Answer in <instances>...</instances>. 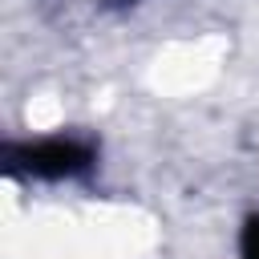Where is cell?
<instances>
[{
  "mask_svg": "<svg viewBox=\"0 0 259 259\" xmlns=\"http://www.w3.org/2000/svg\"><path fill=\"white\" fill-rule=\"evenodd\" d=\"M4 162L12 174L28 178H73L97 162V150L81 138H40V142H8Z\"/></svg>",
  "mask_w": 259,
  "mask_h": 259,
  "instance_id": "obj_1",
  "label": "cell"
},
{
  "mask_svg": "<svg viewBox=\"0 0 259 259\" xmlns=\"http://www.w3.org/2000/svg\"><path fill=\"white\" fill-rule=\"evenodd\" d=\"M239 259H259V214H251L243 223V235H239Z\"/></svg>",
  "mask_w": 259,
  "mask_h": 259,
  "instance_id": "obj_2",
  "label": "cell"
}]
</instances>
